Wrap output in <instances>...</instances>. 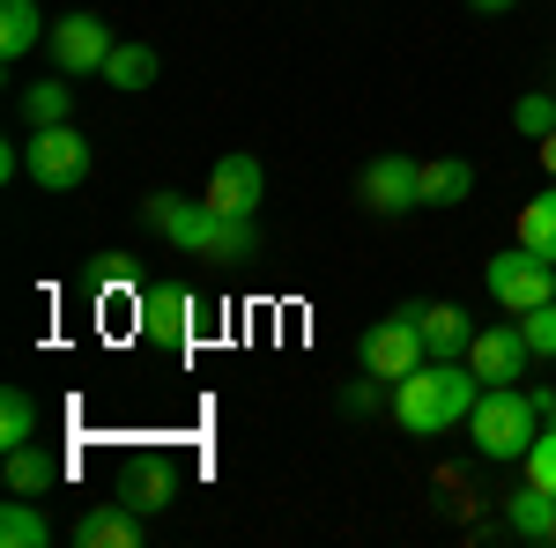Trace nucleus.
Wrapping results in <instances>:
<instances>
[{
  "label": "nucleus",
  "mask_w": 556,
  "mask_h": 548,
  "mask_svg": "<svg viewBox=\"0 0 556 548\" xmlns=\"http://www.w3.org/2000/svg\"><path fill=\"white\" fill-rule=\"evenodd\" d=\"M519 474H527L534 489H549V497H556V422H542V437L527 445V460H519Z\"/></svg>",
  "instance_id": "nucleus-25"
},
{
  "label": "nucleus",
  "mask_w": 556,
  "mask_h": 548,
  "mask_svg": "<svg viewBox=\"0 0 556 548\" xmlns=\"http://www.w3.org/2000/svg\"><path fill=\"white\" fill-rule=\"evenodd\" d=\"M89 282H97V290H104V282H127V253H104L89 267Z\"/></svg>",
  "instance_id": "nucleus-28"
},
{
  "label": "nucleus",
  "mask_w": 556,
  "mask_h": 548,
  "mask_svg": "<svg viewBox=\"0 0 556 548\" xmlns=\"http://www.w3.org/2000/svg\"><path fill=\"white\" fill-rule=\"evenodd\" d=\"M475 15H505V8H519V0H468Z\"/></svg>",
  "instance_id": "nucleus-29"
},
{
  "label": "nucleus",
  "mask_w": 556,
  "mask_h": 548,
  "mask_svg": "<svg viewBox=\"0 0 556 548\" xmlns=\"http://www.w3.org/2000/svg\"><path fill=\"white\" fill-rule=\"evenodd\" d=\"M519 334H527L534 356H556V296H549V304H534V311H519Z\"/></svg>",
  "instance_id": "nucleus-26"
},
{
  "label": "nucleus",
  "mask_w": 556,
  "mask_h": 548,
  "mask_svg": "<svg viewBox=\"0 0 556 548\" xmlns=\"http://www.w3.org/2000/svg\"><path fill=\"white\" fill-rule=\"evenodd\" d=\"M134 319H141V334L156 341L164 356H178V348L193 341V290H178V282H149V290L134 296Z\"/></svg>",
  "instance_id": "nucleus-8"
},
{
  "label": "nucleus",
  "mask_w": 556,
  "mask_h": 548,
  "mask_svg": "<svg viewBox=\"0 0 556 548\" xmlns=\"http://www.w3.org/2000/svg\"><path fill=\"white\" fill-rule=\"evenodd\" d=\"M542 170H549V178H556V133H549V141H542Z\"/></svg>",
  "instance_id": "nucleus-30"
},
{
  "label": "nucleus",
  "mask_w": 556,
  "mask_h": 548,
  "mask_svg": "<svg viewBox=\"0 0 556 548\" xmlns=\"http://www.w3.org/2000/svg\"><path fill=\"white\" fill-rule=\"evenodd\" d=\"M60 482H67V460L60 453H45V445H15L8 453V489L15 497H52Z\"/></svg>",
  "instance_id": "nucleus-15"
},
{
  "label": "nucleus",
  "mask_w": 556,
  "mask_h": 548,
  "mask_svg": "<svg viewBox=\"0 0 556 548\" xmlns=\"http://www.w3.org/2000/svg\"><path fill=\"white\" fill-rule=\"evenodd\" d=\"M356 348H364V371H371V379H386V385H393V379H408L416 364H430L424 327H416V304H401L393 319L364 327V341H356Z\"/></svg>",
  "instance_id": "nucleus-5"
},
{
  "label": "nucleus",
  "mask_w": 556,
  "mask_h": 548,
  "mask_svg": "<svg viewBox=\"0 0 556 548\" xmlns=\"http://www.w3.org/2000/svg\"><path fill=\"white\" fill-rule=\"evenodd\" d=\"M15 445H38V400L23 385L0 393V453H15Z\"/></svg>",
  "instance_id": "nucleus-22"
},
{
  "label": "nucleus",
  "mask_w": 556,
  "mask_h": 548,
  "mask_svg": "<svg viewBox=\"0 0 556 548\" xmlns=\"http://www.w3.org/2000/svg\"><path fill=\"white\" fill-rule=\"evenodd\" d=\"M549 541H556V534H549Z\"/></svg>",
  "instance_id": "nucleus-32"
},
{
  "label": "nucleus",
  "mask_w": 556,
  "mask_h": 548,
  "mask_svg": "<svg viewBox=\"0 0 556 548\" xmlns=\"http://www.w3.org/2000/svg\"><path fill=\"white\" fill-rule=\"evenodd\" d=\"M112 30H104V15H89V8H75V15H60L52 23V38H45V52H52V67L60 75H104V60H112Z\"/></svg>",
  "instance_id": "nucleus-7"
},
{
  "label": "nucleus",
  "mask_w": 556,
  "mask_h": 548,
  "mask_svg": "<svg viewBox=\"0 0 556 548\" xmlns=\"http://www.w3.org/2000/svg\"><path fill=\"white\" fill-rule=\"evenodd\" d=\"M0 548H52V519L38 511V497H15L0 505Z\"/></svg>",
  "instance_id": "nucleus-17"
},
{
  "label": "nucleus",
  "mask_w": 556,
  "mask_h": 548,
  "mask_svg": "<svg viewBox=\"0 0 556 548\" xmlns=\"http://www.w3.org/2000/svg\"><path fill=\"white\" fill-rule=\"evenodd\" d=\"M505 526H513L519 541H549V534H556V497H549V489H534V482L513 489V497H505Z\"/></svg>",
  "instance_id": "nucleus-18"
},
{
  "label": "nucleus",
  "mask_w": 556,
  "mask_h": 548,
  "mask_svg": "<svg viewBox=\"0 0 556 548\" xmlns=\"http://www.w3.org/2000/svg\"><path fill=\"white\" fill-rule=\"evenodd\" d=\"M416 327H424V348L430 356H445V364H460L475 341V319L460 304H416Z\"/></svg>",
  "instance_id": "nucleus-12"
},
{
  "label": "nucleus",
  "mask_w": 556,
  "mask_h": 548,
  "mask_svg": "<svg viewBox=\"0 0 556 548\" xmlns=\"http://www.w3.org/2000/svg\"><path fill=\"white\" fill-rule=\"evenodd\" d=\"M260 193H267V170H260V156H215L208 193H201V201H208L215 215H253Z\"/></svg>",
  "instance_id": "nucleus-11"
},
{
  "label": "nucleus",
  "mask_w": 556,
  "mask_h": 548,
  "mask_svg": "<svg viewBox=\"0 0 556 548\" xmlns=\"http://www.w3.org/2000/svg\"><path fill=\"white\" fill-rule=\"evenodd\" d=\"M104 82H112V89H127V97H134V89H149V82H156V44H112V60H104Z\"/></svg>",
  "instance_id": "nucleus-20"
},
{
  "label": "nucleus",
  "mask_w": 556,
  "mask_h": 548,
  "mask_svg": "<svg viewBox=\"0 0 556 548\" xmlns=\"http://www.w3.org/2000/svg\"><path fill=\"white\" fill-rule=\"evenodd\" d=\"M519 245L556 259V178H549V193H534V201L519 208Z\"/></svg>",
  "instance_id": "nucleus-21"
},
{
  "label": "nucleus",
  "mask_w": 556,
  "mask_h": 548,
  "mask_svg": "<svg viewBox=\"0 0 556 548\" xmlns=\"http://www.w3.org/2000/svg\"><path fill=\"white\" fill-rule=\"evenodd\" d=\"M527 364H534V348H527V334H519V319H505V327H475L468 371L482 385H519V379H527Z\"/></svg>",
  "instance_id": "nucleus-9"
},
{
  "label": "nucleus",
  "mask_w": 556,
  "mask_h": 548,
  "mask_svg": "<svg viewBox=\"0 0 556 548\" xmlns=\"http://www.w3.org/2000/svg\"><path fill=\"white\" fill-rule=\"evenodd\" d=\"M549 89H556V82H549Z\"/></svg>",
  "instance_id": "nucleus-33"
},
{
  "label": "nucleus",
  "mask_w": 556,
  "mask_h": 548,
  "mask_svg": "<svg viewBox=\"0 0 556 548\" xmlns=\"http://www.w3.org/2000/svg\"><path fill=\"white\" fill-rule=\"evenodd\" d=\"M475 400H482V379H475L468 364H445V356H430L416 364L408 379H393V416L408 437H438V430H460L475 416Z\"/></svg>",
  "instance_id": "nucleus-2"
},
{
  "label": "nucleus",
  "mask_w": 556,
  "mask_h": 548,
  "mask_svg": "<svg viewBox=\"0 0 556 548\" xmlns=\"http://www.w3.org/2000/svg\"><path fill=\"white\" fill-rule=\"evenodd\" d=\"M482 282H490V304H497L505 319H519V311H534V304L556 296V259L513 245V253H497L490 267H482Z\"/></svg>",
  "instance_id": "nucleus-4"
},
{
  "label": "nucleus",
  "mask_w": 556,
  "mask_h": 548,
  "mask_svg": "<svg viewBox=\"0 0 556 548\" xmlns=\"http://www.w3.org/2000/svg\"><path fill=\"white\" fill-rule=\"evenodd\" d=\"M513 127L527 133V141H549L556 133V89H527L513 104Z\"/></svg>",
  "instance_id": "nucleus-24"
},
{
  "label": "nucleus",
  "mask_w": 556,
  "mask_h": 548,
  "mask_svg": "<svg viewBox=\"0 0 556 548\" xmlns=\"http://www.w3.org/2000/svg\"><path fill=\"white\" fill-rule=\"evenodd\" d=\"M45 38H52V23H45L38 0H0V60H8V67L30 60Z\"/></svg>",
  "instance_id": "nucleus-14"
},
{
  "label": "nucleus",
  "mask_w": 556,
  "mask_h": 548,
  "mask_svg": "<svg viewBox=\"0 0 556 548\" xmlns=\"http://www.w3.org/2000/svg\"><path fill=\"white\" fill-rule=\"evenodd\" d=\"M379 400H393V385H386V379H356V385L342 393V408H349V416H371Z\"/></svg>",
  "instance_id": "nucleus-27"
},
{
  "label": "nucleus",
  "mask_w": 556,
  "mask_h": 548,
  "mask_svg": "<svg viewBox=\"0 0 556 548\" xmlns=\"http://www.w3.org/2000/svg\"><path fill=\"white\" fill-rule=\"evenodd\" d=\"M23 156H30V178H38L45 193H75L89 178V141L67 127V119H60V127H30Z\"/></svg>",
  "instance_id": "nucleus-6"
},
{
  "label": "nucleus",
  "mask_w": 556,
  "mask_h": 548,
  "mask_svg": "<svg viewBox=\"0 0 556 548\" xmlns=\"http://www.w3.org/2000/svg\"><path fill=\"white\" fill-rule=\"evenodd\" d=\"M542 408H534V393H519V385H482V400H475L468 416V437L482 460H527V445L542 437Z\"/></svg>",
  "instance_id": "nucleus-3"
},
{
  "label": "nucleus",
  "mask_w": 556,
  "mask_h": 548,
  "mask_svg": "<svg viewBox=\"0 0 556 548\" xmlns=\"http://www.w3.org/2000/svg\"><path fill=\"white\" fill-rule=\"evenodd\" d=\"M356 193H364V208H371V215H408V208H424V164H416V156H371Z\"/></svg>",
  "instance_id": "nucleus-10"
},
{
  "label": "nucleus",
  "mask_w": 556,
  "mask_h": 548,
  "mask_svg": "<svg viewBox=\"0 0 556 548\" xmlns=\"http://www.w3.org/2000/svg\"><path fill=\"white\" fill-rule=\"evenodd\" d=\"M141 222L164 238V245H178V253L193 259H253V215H215L208 201H186V193H149L141 201Z\"/></svg>",
  "instance_id": "nucleus-1"
},
{
  "label": "nucleus",
  "mask_w": 556,
  "mask_h": 548,
  "mask_svg": "<svg viewBox=\"0 0 556 548\" xmlns=\"http://www.w3.org/2000/svg\"><path fill=\"white\" fill-rule=\"evenodd\" d=\"M549 422H556V408H549Z\"/></svg>",
  "instance_id": "nucleus-31"
},
{
  "label": "nucleus",
  "mask_w": 556,
  "mask_h": 548,
  "mask_svg": "<svg viewBox=\"0 0 556 548\" xmlns=\"http://www.w3.org/2000/svg\"><path fill=\"white\" fill-rule=\"evenodd\" d=\"M475 193V164L468 156H430L424 164V208H460Z\"/></svg>",
  "instance_id": "nucleus-16"
},
{
  "label": "nucleus",
  "mask_w": 556,
  "mask_h": 548,
  "mask_svg": "<svg viewBox=\"0 0 556 548\" xmlns=\"http://www.w3.org/2000/svg\"><path fill=\"white\" fill-rule=\"evenodd\" d=\"M178 489H186V474H178L172 460H149L141 474L127 482V505L149 519V511H164V505H178Z\"/></svg>",
  "instance_id": "nucleus-19"
},
{
  "label": "nucleus",
  "mask_w": 556,
  "mask_h": 548,
  "mask_svg": "<svg viewBox=\"0 0 556 548\" xmlns=\"http://www.w3.org/2000/svg\"><path fill=\"white\" fill-rule=\"evenodd\" d=\"M67 112H75V89L67 82H30L23 89V119H30V127H60Z\"/></svg>",
  "instance_id": "nucleus-23"
},
{
  "label": "nucleus",
  "mask_w": 556,
  "mask_h": 548,
  "mask_svg": "<svg viewBox=\"0 0 556 548\" xmlns=\"http://www.w3.org/2000/svg\"><path fill=\"white\" fill-rule=\"evenodd\" d=\"M75 541L83 548H141V511L119 497V505H97L75 519Z\"/></svg>",
  "instance_id": "nucleus-13"
}]
</instances>
